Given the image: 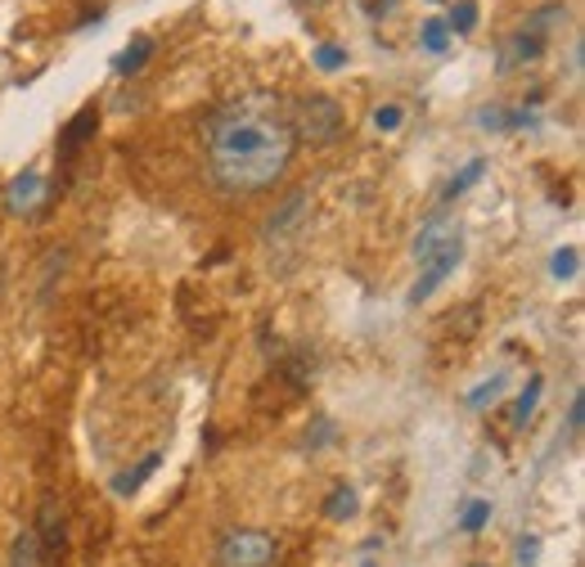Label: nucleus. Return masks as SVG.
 I'll return each instance as SVG.
<instances>
[{"mask_svg":"<svg viewBox=\"0 0 585 567\" xmlns=\"http://www.w3.org/2000/svg\"><path fill=\"white\" fill-rule=\"evenodd\" d=\"M96 131H100V108L96 104H86V108H77L73 117H68V127L59 131V144H54V154H59V163H73L81 149L96 140Z\"/></svg>","mask_w":585,"mask_h":567,"instance_id":"6","label":"nucleus"},{"mask_svg":"<svg viewBox=\"0 0 585 567\" xmlns=\"http://www.w3.org/2000/svg\"><path fill=\"white\" fill-rule=\"evenodd\" d=\"M581 428H585V392H576L572 397V410H568V433L581 437Z\"/></svg>","mask_w":585,"mask_h":567,"instance_id":"27","label":"nucleus"},{"mask_svg":"<svg viewBox=\"0 0 585 567\" xmlns=\"http://www.w3.org/2000/svg\"><path fill=\"white\" fill-rule=\"evenodd\" d=\"M500 387H505V374H491V378L478 387V392H469V405H473V410H482L486 401H496V397H500Z\"/></svg>","mask_w":585,"mask_h":567,"instance_id":"22","label":"nucleus"},{"mask_svg":"<svg viewBox=\"0 0 585 567\" xmlns=\"http://www.w3.org/2000/svg\"><path fill=\"white\" fill-rule=\"evenodd\" d=\"M33 536H37V545H41V558H59V554H64L68 531H64V510H59V500H54V495L41 500Z\"/></svg>","mask_w":585,"mask_h":567,"instance_id":"7","label":"nucleus"},{"mask_svg":"<svg viewBox=\"0 0 585 567\" xmlns=\"http://www.w3.org/2000/svg\"><path fill=\"white\" fill-rule=\"evenodd\" d=\"M302 207H306V190H297V194H289V198L280 203V217H270V225H266V239H270V234H280L284 225H293V221L302 217Z\"/></svg>","mask_w":585,"mask_h":567,"instance_id":"16","label":"nucleus"},{"mask_svg":"<svg viewBox=\"0 0 585 567\" xmlns=\"http://www.w3.org/2000/svg\"><path fill=\"white\" fill-rule=\"evenodd\" d=\"M158 460H163V455H158V451H153V455H144V460H140L136 468H127V473H117V477H113V482H109V487H113V495H131V491H140V487L149 482V473H153V468H158Z\"/></svg>","mask_w":585,"mask_h":567,"instance_id":"11","label":"nucleus"},{"mask_svg":"<svg viewBox=\"0 0 585 567\" xmlns=\"http://www.w3.org/2000/svg\"><path fill=\"white\" fill-rule=\"evenodd\" d=\"M545 54V41L541 37H532V33H518L513 37H505L500 41V73H513V68H522V64H536V59Z\"/></svg>","mask_w":585,"mask_h":567,"instance_id":"9","label":"nucleus"},{"mask_svg":"<svg viewBox=\"0 0 585 567\" xmlns=\"http://www.w3.org/2000/svg\"><path fill=\"white\" fill-rule=\"evenodd\" d=\"M576 271H581V253L576 248H559L549 257V275L554 280H576Z\"/></svg>","mask_w":585,"mask_h":567,"instance_id":"21","label":"nucleus"},{"mask_svg":"<svg viewBox=\"0 0 585 567\" xmlns=\"http://www.w3.org/2000/svg\"><path fill=\"white\" fill-rule=\"evenodd\" d=\"M360 567H379V563H374V558H365V563H360Z\"/></svg>","mask_w":585,"mask_h":567,"instance_id":"28","label":"nucleus"},{"mask_svg":"<svg viewBox=\"0 0 585 567\" xmlns=\"http://www.w3.org/2000/svg\"><path fill=\"white\" fill-rule=\"evenodd\" d=\"M217 567H275L280 558V541L262 527H234L217 541Z\"/></svg>","mask_w":585,"mask_h":567,"instance_id":"3","label":"nucleus"},{"mask_svg":"<svg viewBox=\"0 0 585 567\" xmlns=\"http://www.w3.org/2000/svg\"><path fill=\"white\" fill-rule=\"evenodd\" d=\"M402 123H406V113L396 108V104H387V108H374V127H379V131H396Z\"/></svg>","mask_w":585,"mask_h":567,"instance_id":"26","label":"nucleus"},{"mask_svg":"<svg viewBox=\"0 0 585 567\" xmlns=\"http://www.w3.org/2000/svg\"><path fill=\"white\" fill-rule=\"evenodd\" d=\"M419 46H423L428 54H442V50L450 46V27H446L442 18H428V23H423V33H419Z\"/></svg>","mask_w":585,"mask_h":567,"instance_id":"17","label":"nucleus"},{"mask_svg":"<svg viewBox=\"0 0 585 567\" xmlns=\"http://www.w3.org/2000/svg\"><path fill=\"white\" fill-rule=\"evenodd\" d=\"M10 567H41V545H37L33 527L14 536V545H10Z\"/></svg>","mask_w":585,"mask_h":567,"instance_id":"14","label":"nucleus"},{"mask_svg":"<svg viewBox=\"0 0 585 567\" xmlns=\"http://www.w3.org/2000/svg\"><path fill=\"white\" fill-rule=\"evenodd\" d=\"M486 523H491V500H469V504H465V514H459V531L478 536Z\"/></svg>","mask_w":585,"mask_h":567,"instance_id":"18","label":"nucleus"},{"mask_svg":"<svg viewBox=\"0 0 585 567\" xmlns=\"http://www.w3.org/2000/svg\"><path fill=\"white\" fill-rule=\"evenodd\" d=\"M473 567H491V563H473Z\"/></svg>","mask_w":585,"mask_h":567,"instance_id":"29","label":"nucleus"},{"mask_svg":"<svg viewBox=\"0 0 585 567\" xmlns=\"http://www.w3.org/2000/svg\"><path fill=\"white\" fill-rule=\"evenodd\" d=\"M563 23H568V5H545V10L527 14L522 33H532V37H541V41H549V33H554V27H563Z\"/></svg>","mask_w":585,"mask_h":567,"instance_id":"12","label":"nucleus"},{"mask_svg":"<svg viewBox=\"0 0 585 567\" xmlns=\"http://www.w3.org/2000/svg\"><path fill=\"white\" fill-rule=\"evenodd\" d=\"M450 239H459V225H455V217L446 212V207H437V212L423 221V230L415 234V261H428L437 248H446Z\"/></svg>","mask_w":585,"mask_h":567,"instance_id":"8","label":"nucleus"},{"mask_svg":"<svg viewBox=\"0 0 585 567\" xmlns=\"http://www.w3.org/2000/svg\"><path fill=\"white\" fill-rule=\"evenodd\" d=\"M446 27H450V33H473V27H478V0H455Z\"/></svg>","mask_w":585,"mask_h":567,"instance_id":"20","label":"nucleus"},{"mask_svg":"<svg viewBox=\"0 0 585 567\" xmlns=\"http://www.w3.org/2000/svg\"><path fill=\"white\" fill-rule=\"evenodd\" d=\"M149 54H153V41H149V37H136L122 54H113V73H117V77H136V73L149 64Z\"/></svg>","mask_w":585,"mask_h":567,"instance_id":"10","label":"nucleus"},{"mask_svg":"<svg viewBox=\"0 0 585 567\" xmlns=\"http://www.w3.org/2000/svg\"><path fill=\"white\" fill-rule=\"evenodd\" d=\"M513 563L518 567H536L541 563V536H522L518 550H513Z\"/></svg>","mask_w":585,"mask_h":567,"instance_id":"23","label":"nucleus"},{"mask_svg":"<svg viewBox=\"0 0 585 567\" xmlns=\"http://www.w3.org/2000/svg\"><path fill=\"white\" fill-rule=\"evenodd\" d=\"M356 510H360V500H356V491H352V487H338V491L325 500V514H329L333 523L356 518Z\"/></svg>","mask_w":585,"mask_h":567,"instance_id":"15","label":"nucleus"},{"mask_svg":"<svg viewBox=\"0 0 585 567\" xmlns=\"http://www.w3.org/2000/svg\"><path fill=\"white\" fill-rule=\"evenodd\" d=\"M505 123H509V108H500V104H491V108L478 113V127L482 131H505Z\"/></svg>","mask_w":585,"mask_h":567,"instance_id":"25","label":"nucleus"},{"mask_svg":"<svg viewBox=\"0 0 585 567\" xmlns=\"http://www.w3.org/2000/svg\"><path fill=\"white\" fill-rule=\"evenodd\" d=\"M316 64H320L325 73H338V68L347 64V50H343V46H320V50H316Z\"/></svg>","mask_w":585,"mask_h":567,"instance_id":"24","label":"nucleus"},{"mask_svg":"<svg viewBox=\"0 0 585 567\" xmlns=\"http://www.w3.org/2000/svg\"><path fill=\"white\" fill-rule=\"evenodd\" d=\"M482 171H486V158H473V163H469V167L459 171L455 181L446 185V203H450V198H459V194H465V190H473V185L482 181Z\"/></svg>","mask_w":585,"mask_h":567,"instance_id":"19","label":"nucleus"},{"mask_svg":"<svg viewBox=\"0 0 585 567\" xmlns=\"http://www.w3.org/2000/svg\"><path fill=\"white\" fill-rule=\"evenodd\" d=\"M541 387H545V378L541 374H532V383L527 387H522V397L513 401V410H509V424L513 428H522V424H527L532 420V414H536V401H541Z\"/></svg>","mask_w":585,"mask_h":567,"instance_id":"13","label":"nucleus"},{"mask_svg":"<svg viewBox=\"0 0 585 567\" xmlns=\"http://www.w3.org/2000/svg\"><path fill=\"white\" fill-rule=\"evenodd\" d=\"M289 127H293V140L325 149V144H333V140H343V127H347V123H343V104H338L333 95L311 91V95H302V100L289 108Z\"/></svg>","mask_w":585,"mask_h":567,"instance_id":"2","label":"nucleus"},{"mask_svg":"<svg viewBox=\"0 0 585 567\" xmlns=\"http://www.w3.org/2000/svg\"><path fill=\"white\" fill-rule=\"evenodd\" d=\"M297 140L280 91H249L226 100L203 123V158L212 185L226 194H262L289 171Z\"/></svg>","mask_w":585,"mask_h":567,"instance_id":"1","label":"nucleus"},{"mask_svg":"<svg viewBox=\"0 0 585 567\" xmlns=\"http://www.w3.org/2000/svg\"><path fill=\"white\" fill-rule=\"evenodd\" d=\"M46 176L41 171H18L14 181L5 185V212L10 217H37V207H46Z\"/></svg>","mask_w":585,"mask_h":567,"instance_id":"5","label":"nucleus"},{"mask_svg":"<svg viewBox=\"0 0 585 567\" xmlns=\"http://www.w3.org/2000/svg\"><path fill=\"white\" fill-rule=\"evenodd\" d=\"M459 257H465V244H459V239H450L446 248H437L428 261H419L423 271H419V280H415V288H410V302H415V307H419V302H428V297H433V293L442 288V280L455 271V266H459Z\"/></svg>","mask_w":585,"mask_h":567,"instance_id":"4","label":"nucleus"}]
</instances>
